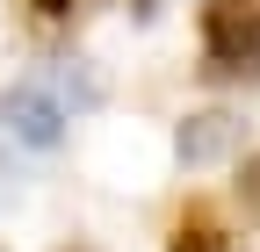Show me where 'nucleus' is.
I'll return each instance as SVG.
<instances>
[{
	"mask_svg": "<svg viewBox=\"0 0 260 252\" xmlns=\"http://www.w3.org/2000/svg\"><path fill=\"white\" fill-rule=\"evenodd\" d=\"M203 72L260 79V0H210L203 8Z\"/></svg>",
	"mask_w": 260,
	"mask_h": 252,
	"instance_id": "f257e3e1",
	"label": "nucleus"
},
{
	"mask_svg": "<svg viewBox=\"0 0 260 252\" xmlns=\"http://www.w3.org/2000/svg\"><path fill=\"white\" fill-rule=\"evenodd\" d=\"M239 137H246V122L232 108H195L181 130H174V159L181 166H217V159L239 151Z\"/></svg>",
	"mask_w": 260,
	"mask_h": 252,
	"instance_id": "f03ea898",
	"label": "nucleus"
},
{
	"mask_svg": "<svg viewBox=\"0 0 260 252\" xmlns=\"http://www.w3.org/2000/svg\"><path fill=\"white\" fill-rule=\"evenodd\" d=\"M8 130H15V144H29V151H51V144L65 137V108L51 101L44 87H15V94H8Z\"/></svg>",
	"mask_w": 260,
	"mask_h": 252,
	"instance_id": "7ed1b4c3",
	"label": "nucleus"
},
{
	"mask_svg": "<svg viewBox=\"0 0 260 252\" xmlns=\"http://www.w3.org/2000/svg\"><path fill=\"white\" fill-rule=\"evenodd\" d=\"M167 252H232V238H224V224L210 209H188L174 224V238H167Z\"/></svg>",
	"mask_w": 260,
	"mask_h": 252,
	"instance_id": "20e7f679",
	"label": "nucleus"
},
{
	"mask_svg": "<svg viewBox=\"0 0 260 252\" xmlns=\"http://www.w3.org/2000/svg\"><path fill=\"white\" fill-rule=\"evenodd\" d=\"M239 202H246V224H260V151L239 166Z\"/></svg>",
	"mask_w": 260,
	"mask_h": 252,
	"instance_id": "39448f33",
	"label": "nucleus"
},
{
	"mask_svg": "<svg viewBox=\"0 0 260 252\" xmlns=\"http://www.w3.org/2000/svg\"><path fill=\"white\" fill-rule=\"evenodd\" d=\"M8 195H15V180H8V159H0V202H8Z\"/></svg>",
	"mask_w": 260,
	"mask_h": 252,
	"instance_id": "423d86ee",
	"label": "nucleus"
}]
</instances>
